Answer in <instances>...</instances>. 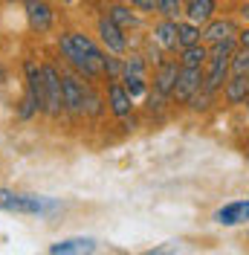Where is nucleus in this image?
<instances>
[{
    "instance_id": "nucleus-1",
    "label": "nucleus",
    "mask_w": 249,
    "mask_h": 255,
    "mask_svg": "<svg viewBox=\"0 0 249 255\" xmlns=\"http://www.w3.org/2000/svg\"><path fill=\"white\" fill-rule=\"evenodd\" d=\"M58 49L67 58V64L76 70L78 76H84L87 81H93L96 76H102V64H105V47H99L90 35L84 32H64L58 38Z\"/></svg>"
},
{
    "instance_id": "nucleus-2",
    "label": "nucleus",
    "mask_w": 249,
    "mask_h": 255,
    "mask_svg": "<svg viewBox=\"0 0 249 255\" xmlns=\"http://www.w3.org/2000/svg\"><path fill=\"white\" fill-rule=\"evenodd\" d=\"M55 209H61L58 200L0 189V212H15V215H49V212H55Z\"/></svg>"
},
{
    "instance_id": "nucleus-3",
    "label": "nucleus",
    "mask_w": 249,
    "mask_h": 255,
    "mask_svg": "<svg viewBox=\"0 0 249 255\" xmlns=\"http://www.w3.org/2000/svg\"><path fill=\"white\" fill-rule=\"evenodd\" d=\"M23 70H26V96L20 102L17 116L20 119H32L35 113H44V73H41V67L35 61H26Z\"/></svg>"
},
{
    "instance_id": "nucleus-4",
    "label": "nucleus",
    "mask_w": 249,
    "mask_h": 255,
    "mask_svg": "<svg viewBox=\"0 0 249 255\" xmlns=\"http://www.w3.org/2000/svg\"><path fill=\"white\" fill-rule=\"evenodd\" d=\"M41 73H44V113L47 116H61L64 113V81L61 73L52 67V64H41Z\"/></svg>"
},
{
    "instance_id": "nucleus-5",
    "label": "nucleus",
    "mask_w": 249,
    "mask_h": 255,
    "mask_svg": "<svg viewBox=\"0 0 249 255\" xmlns=\"http://www.w3.org/2000/svg\"><path fill=\"white\" fill-rule=\"evenodd\" d=\"M64 81V111L70 116H81L84 113V93H87V84L90 81L78 73H61Z\"/></svg>"
},
{
    "instance_id": "nucleus-6",
    "label": "nucleus",
    "mask_w": 249,
    "mask_h": 255,
    "mask_svg": "<svg viewBox=\"0 0 249 255\" xmlns=\"http://www.w3.org/2000/svg\"><path fill=\"white\" fill-rule=\"evenodd\" d=\"M127 29H122L116 20H110L108 15L99 20V44L105 47V52H113V55H124L127 52Z\"/></svg>"
},
{
    "instance_id": "nucleus-7",
    "label": "nucleus",
    "mask_w": 249,
    "mask_h": 255,
    "mask_svg": "<svg viewBox=\"0 0 249 255\" xmlns=\"http://www.w3.org/2000/svg\"><path fill=\"white\" fill-rule=\"evenodd\" d=\"M203 79H206L203 67H183V64H180V76H177L174 99L186 105L188 99H191V96H194V93H197V90L203 87Z\"/></svg>"
},
{
    "instance_id": "nucleus-8",
    "label": "nucleus",
    "mask_w": 249,
    "mask_h": 255,
    "mask_svg": "<svg viewBox=\"0 0 249 255\" xmlns=\"http://www.w3.org/2000/svg\"><path fill=\"white\" fill-rule=\"evenodd\" d=\"M23 12H26V23L32 32H49L55 12L47 0H23Z\"/></svg>"
},
{
    "instance_id": "nucleus-9",
    "label": "nucleus",
    "mask_w": 249,
    "mask_h": 255,
    "mask_svg": "<svg viewBox=\"0 0 249 255\" xmlns=\"http://www.w3.org/2000/svg\"><path fill=\"white\" fill-rule=\"evenodd\" d=\"M133 102H136V99L127 93V87L122 84V79L108 84V108H110V113H113L116 119L130 116V113H133Z\"/></svg>"
},
{
    "instance_id": "nucleus-10",
    "label": "nucleus",
    "mask_w": 249,
    "mask_h": 255,
    "mask_svg": "<svg viewBox=\"0 0 249 255\" xmlns=\"http://www.w3.org/2000/svg\"><path fill=\"white\" fill-rule=\"evenodd\" d=\"M177 76H180V61H162L159 67H154V90H159L165 96H174Z\"/></svg>"
},
{
    "instance_id": "nucleus-11",
    "label": "nucleus",
    "mask_w": 249,
    "mask_h": 255,
    "mask_svg": "<svg viewBox=\"0 0 249 255\" xmlns=\"http://www.w3.org/2000/svg\"><path fill=\"white\" fill-rule=\"evenodd\" d=\"M215 221L220 226H238V223H247L249 221V200H232L226 206H220L215 212Z\"/></svg>"
},
{
    "instance_id": "nucleus-12",
    "label": "nucleus",
    "mask_w": 249,
    "mask_h": 255,
    "mask_svg": "<svg viewBox=\"0 0 249 255\" xmlns=\"http://www.w3.org/2000/svg\"><path fill=\"white\" fill-rule=\"evenodd\" d=\"M223 96L229 105H247L249 102V76H229L223 84Z\"/></svg>"
},
{
    "instance_id": "nucleus-13",
    "label": "nucleus",
    "mask_w": 249,
    "mask_h": 255,
    "mask_svg": "<svg viewBox=\"0 0 249 255\" xmlns=\"http://www.w3.org/2000/svg\"><path fill=\"white\" fill-rule=\"evenodd\" d=\"M154 38L159 41V47L165 49V52H177V49H180V41H177V20L162 17L154 26Z\"/></svg>"
},
{
    "instance_id": "nucleus-14",
    "label": "nucleus",
    "mask_w": 249,
    "mask_h": 255,
    "mask_svg": "<svg viewBox=\"0 0 249 255\" xmlns=\"http://www.w3.org/2000/svg\"><path fill=\"white\" fill-rule=\"evenodd\" d=\"M215 12H218L215 0H186V17L194 20V23H200V26H206L215 17Z\"/></svg>"
},
{
    "instance_id": "nucleus-15",
    "label": "nucleus",
    "mask_w": 249,
    "mask_h": 255,
    "mask_svg": "<svg viewBox=\"0 0 249 255\" xmlns=\"http://www.w3.org/2000/svg\"><path fill=\"white\" fill-rule=\"evenodd\" d=\"M96 241L93 238H64L58 244H49L52 255H78V253H93Z\"/></svg>"
},
{
    "instance_id": "nucleus-16",
    "label": "nucleus",
    "mask_w": 249,
    "mask_h": 255,
    "mask_svg": "<svg viewBox=\"0 0 249 255\" xmlns=\"http://www.w3.org/2000/svg\"><path fill=\"white\" fill-rule=\"evenodd\" d=\"M238 35V29H235V23L229 20V17H223V20H209L206 23V29H203V38L209 41V44H218V41H226V38H235Z\"/></svg>"
},
{
    "instance_id": "nucleus-17",
    "label": "nucleus",
    "mask_w": 249,
    "mask_h": 255,
    "mask_svg": "<svg viewBox=\"0 0 249 255\" xmlns=\"http://www.w3.org/2000/svg\"><path fill=\"white\" fill-rule=\"evenodd\" d=\"M108 17L110 20H116L122 29H139L142 26L139 15H133L130 6H124V3H113V6H108Z\"/></svg>"
},
{
    "instance_id": "nucleus-18",
    "label": "nucleus",
    "mask_w": 249,
    "mask_h": 255,
    "mask_svg": "<svg viewBox=\"0 0 249 255\" xmlns=\"http://www.w3.org/2000/svg\"><path fill=\"white\" fill-rule=\"evenodd\" d=\"M180 64L183 67H203V64H209V47H203L200 41L191 44V47H183L180 49Z\"/></svg>"
},
{
    "instance_id": "nucleus-19",
    "label": "nucleus",
    "mask_w": 249,
    "mask_h": 255,
    "mask_svg": "<svg viewBox=\"0 0 249 255\" xmlns=\"http://www.w3.org/2000/svg\"><path fill=\"white\" fill-rule=\"evenodd\" d=\"M203 38V29L200 23H194V20H177V41H180V49L183 47H191V44H197Z\"/></svg>"
},
{
    "instance_id": "nucleus-20",
    "label": "nucleus",
    "mask_w": 249,
    "mask_h": 255,
    "mask_svg": "<svg viewBox=\"0 0 249 255\" xmlns=\"http://www.w3.org/2000/svg\"><path fill=\"white\" fill-rule=\"evenodd\" d=\"M156 12L162 17H171V20H183L186 17V3L183 0H156Z\"/></svg>"
},
{
    "instance_id": "nucleus-21",
    "label": "nucleus",
    "mask_w": 249,
    "mask_h": 255,
    "mask_svg": "<svg viewBox=\"0 0 249 255\" xmlns=\"http://www.w3.org/2000/svg\"><path fill=\"white\" fill-rule=\"evenodd\" d=\"M102 70H105V76L108 81H119L124 73V58L122 55H113V52H105V64H102Z\"/></svg>"
},
{
    "instance_id": "nucleus-22",
    "label": "nucleus",
    "mask_w": 249,
    "mask_h": 255,
    "mask_svg": "<svg viewBox=\"0 0 249 255\" xmlns=\"http://www.w3.org/2000/svg\"><path fill=\"white\" fill-rule=\"evenodd\" d=\"M122 84L127 87V93L133 96V99H142V96H148V81H145V76H136V73H124V76H122Z\"/></svg>"
},
{
    "instance_id": "nucleus-23",
    "label": "nucleus",
    "mask_w": 249,
    "mask_h": 255,
    "mask_svg": "<svg viewBox=\"0 0 249 255\" xmlns=\"http://www.w3.org/2000/svg\"><path fill=\"white\" fill-rule=\"evenodd\" d=\"M102 111H105V99L87 84V93H84V116H102Z\"/></svg>"
},
{
    "instance_id": "nucleus-24",
    "label": "nucleus",
    "mask_w": 249,
    "mask_h": 255,
    "mask_svg": "<svg viewBox=\"0 0 249 255\" xmlns=\"http://www.w3.org/2000/svg\"><path fill=\"white\" fill-rule=\"evenodd\" d=\"M229 70H232V76H249V47H238L235 49Z\"/></svg>"
},
{
    "instance_id": "nucleus-25",
    "label": "nucleus",
    "mask_w": 249,
    "mask_h": 255,
    "mask_svg": "<svg viewBox=\"0 0 249 255\" xmlns=\"http://www.w3.org/2000/svg\"><path fill=\"white\" fill-rule=\"evenodd\" d=\"M212 99H215V90H209V87H200V90L191 96L186 105L191 108V111H209V108H212Z\"/></svg>"
},
{
    "instance_id": "nucleus-26",
    "label": "nucleus",
    "mask_w": 249,
    "mask_h": 255,
    "mask_svg": "<svg viewBox=\"0 0 249 255\" xmlns=\"http://www.w3.org/2000/svg\"><path fill=\"white\" fill-rule=\"evenodd\" d=\"M148 67H151V64L145 61V55H139V52H130V55H124V73L145 76V73H148ZM124 73H122V76H124Z\"/></svg>"
},
{
    "instance_id": "nucleus-27",
    "label": "nucleus",
    "mask_w": 249,
    "mask_h": 255,
    "mask_svg": "<svg viewBox=\"0 0 249 255\" xmlns=\"http://www.w3.org/2000/svg\"><path fill=\"white\" fill-rule=\"evenodd\" d=\"M162 52H165V49L159 47V41L151 35V38H148V44H145V52H142V55H145V61L151 64V67H159V64L165 61V58H162Z\"/></svg>"
},
{
    "instance_id": "nucleus-28",
    "label": "nucleus",
    "mask_w": 249,
    "mask_h": 255,
    "mask_svg": "<svg viewBox=\"0 0 249 255\" xmlns=\"http://www.w3.org/2000/svg\"><path fill=\"white\" fill-rule=\"evenodd\" d=\"M168 99H171V96L159 93V90L148 93V96H145V111L151 113V116H154V113H162V111H165V105H168Z\"/></svg>"
},
{
    "instance_id": "nucleus-29",
    "label": "nucleus",
    "mask_w": 249,
    "mask_h": 255,
    "mask_svg": "<svg viewBox=\"0 0 249 255\" xmlns=\"http://www.w3.org/2000/svg\"><path fill=\"white\" fill-rule=\"evenodd\" d=\"M130 6L136 9V12H156V0H130Z\"/></svg>"
},
{
    "instance_id": "nucleus-30",
    "label": "nucleus",
    "mask_w": 249,
    "mask_h": 255,
    "mask_svg": "<svg viewBox=\"0 0 249 255\" xmlns=\"http://www.w3.org/2000/svg\"><path fill=\"white\" fill-rule=\"evenodd\" d=\"M238 44H241V47H249V26L238 32Z\"/></svg>"
},
{
    "instance_id": "nucleus-31",
    "label": "nucleus",
    "mask_w": 249,
    "mask_h": 255,
    "mask_svg": "<svg viewBox=\"0 0 249 255\" xmlns=\"http://www.w3.org/2000/svg\"><path fill=\"white\" fill-rule=\"evenodd\" d=\"M174 250H180V247H174V244H168V247H154V253H174Z\"/></svg>"
},
{
    "instance_id": "nucleus-32",
    "label": "nucleus",
    "mask_w": 249,
    "mask_h": 255,
    "mask_svg": "<svg viewBox=\"0 0 249 255\" xmlns=\"http://www.w3.org/2000/svg\"><path fill=\"white\" fill-rule=\"evenodd\" d=\"M241 15H244V17L249 20V3H244V9H241Z\"/></svg>"
},
{
    "instance_id": "nucleus-33",
    "label": "nucleus",
    "mask_w": 249,
    "mask_h": 255,
    "mask_svg": "<svg viewBox=\"0 0 249 255\" xmlns=\"http://www.w3.org/2000/svg\"><path fill=\"white\" fill-rule=\"evenodd\" d=\"M3 3H17V0H3Z\"/></svg>"
},
{
    "instance_id": "nucleus-34",
    "label": "nucleus",
    "mask_w": 249,
    "mask_h": 255,
    "mask_svg": "<svg viewBox=\"0 0 249 255\" xmlns=\"http://www.w3.org/2000/svg\"><path fill=\"white\" fill-rule=\"evenodd\" d=\"M247 111H249V102H247Z\"/></svg>"
},
{
    "instance_id": "nucleus-35",
    "label": "nucleus",
    "mask_w": 249,
    "mask_h": 255,
    "mask_svg": "<svg viewBox=\"0 0 249 255\" xmlns=\"http://www.w3.org/2000/svg\"><path fill=\"white\" fill-rule=\"evenodd\" d=\"M67 3H73V0H67Z\"/></svg>"
},
{
    "instance_id": "nucleus-36",
    "label": "nucleus",
    "mask_w": 249,
    "mask_h": 255,
    "mask_svg": "<svg viewBox=\"0 0 249 255\" xmlns=\"http://www.w3.org/2000/svg\"><path fill=\"white\" fill-rule=\"evenodd\" d=\"M244 3H249V0H244Z\"/></svg>"
}]
</instances>
